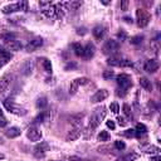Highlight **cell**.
I'll return each instance as SVG.
<instances>
[{
  "label": "cell",
  "instance_id": "1",
  "mask_svg": "<svg viewBox=\"0 0 161 161\" xmlns=\"http://www.w3.org/2000/svg\"><path fill=\"white\" fill-rule=\"evenodd\" d=\"M106 113H107V111H106V108H105L103 106H102V107L96 108V110L93 111L92 116H91L88 128H90V130H92V131H93L95 128H97V127L101 125V122L103 121V118L106 117Z\"/></svg>",
  "mask_w": 161,
  "mask_h": 161
},
{
  "label": "cell",
  "instance_id": "2",
  "mask_svg": "<svg viewBox=\"0 0 161 161\" xmlns=\"http://www.w3.org/2000/svg\"><path fill=\"white\" fill-rule=\"evenodd\" d=\"M3 105H4V107L7 108V111H9L10 113H13V115H17V116H24V115H27V110L25 108H23V107H20L19 105H17L15 102H13L12 100H5L4 102H3Z\"/></svg>",
  "mask_w": 161,
  "mask_h": 161
},
{
  "label": "cell",
  "instance_id": "3",
  "mask_svg": "<svg viewBox=\"0 0 161 161\" xmlns=\"http://www.w3.org/2000/svg\"><path fill=\"white\" fill-rule=\"evenodd\" d=\"M118 49H120L118 40H116V39H108L105 43V45L102 48V52H103V54H108V55L113 57V54H116Z\"/></svg>",
  "mask_w": 161,
  "mask_h": 161
},
{
  "label": "cell",
  "instance_id": "4",
  "mask_svg": "<svg viewBox=\"0 0 161 161\" xmlns=\"http://www.w3.org/2000/svg\"><path fill=\"white\" fill-rule=\"evenodd\" d=\"M116 82L118 85V87L121 90H125L127 91L130 87H132V79H131V75L127 74V73H121L116 77Z\"/></svg>",
  "mask_w": 161,
  "mask_h": 161
},
{
  "label": "cell",
  "instance_id": "5",
  "mask_svg": "<svg viewBox=\"0 0 161 161\" xmlns=\"http://www.w3.org/2000/svg\"><path fill=\"white\" fill-rule=\"evenodd\" d=\"M136 18H137V25L140 28H145L151 20L150 14L145 9H137L136 10Z\"/></svg>",
  "mask_w": 161,
  "mask_h": 161
},
{
  "label": "cell",
  "instance_id": "6",
  "mask_svg": "<svg viewBox=\"0 0 161 161\" xmlns=\"http://www.w3.org/2000/svg\"><path fill=\"white\" fill-rule=\"evenodd\" d=\"M107 64L111 67H132V62L128 59H123V58H118V57H110L107 59Z\"/></svg>",
  "mask_w": 161,
  "mask_h": 161
},
{
  "label": "cell",
  "instance_id": "7",
  "mask_svg": "<svg viewBox=\"0 0 161 161\" xmlns=\"http://www.w3.org/2000/svg\"><path fill=\"white\" fill-rule=\"evenodd\" d=\"M27 137H28L30 141H33V142H38V141L42 140V131H40L38 127L32 126V127H29L28 131H27Z\"/></svg>",
  "mask_w": 161,
  "mask_h": 161
},
{
  "label": "cell",
  "instance_id": "8",
  "mask_svg": "<svg viewBox=\"0 0 161 161\" xmlns=\"http://www.w3.org/2000/svg\"><path fill=\"white\" fill-rule=\"evenodd\" d=\"M13 58V54L7 50L4 47L0 45V68H3L5 64H8Z\"/></svg>",
  "mask_w": 161,
  "mask_h": 161
},
{
  "label": "cell",
  "instance_id": "9",
  "mask_svg": "<svg viewBox=\"0 0 161 161\" xmlns=\"http://www.w3.org/2000/svg\"><path fill=\"white\" fill-rule=\"evenodd\" d=\"M34 70V60L33 59H27L24 63L20 65V73L23 75H30Z\"/></svg>",
  "mask_w": 161,
  "mask_h": 161
},
{
  "label": "cell",
  "instance_id": "10",
  "mask_svg": "<svg viewBox=\"0 0 161 161\" xmlns=\"http://www.w3.org/2000/svg\"><path fill=\"white\" fill-rule=\"evenodd\" d=\"M47 151H49V145L45 141H40V143H38L34 147V155L37 157H43Z\"/></svg>",
  "mask_w": 161,
  "mask_h": 161
},
{
  "label": "cell",
  "instance_id": "11",
  "mask_svg": "<svg viewBox=\"0 0 161 161\" xmlns=\"http://www.w3.org/2000/svg\"><path fill=\"white\" fill-rule=\"evenodd\" d=\"M42 45H43V38L37 37V38H34L33 40H30V42L27 44L25 50H27V52H29V53H32V52H34L35 49L40 48Z\"/></svg>",
  "mask_w": 161,
  "mask_h": 161
},
{
  "label": "cell",
  "instance_id": "12",
  "mask_svg": "<svg viewBox=\"0 0 161 161\" xmlns=\"http://www.w3.org/2000/svg\"><path fill=\"white\" fill-rule=\"evenodd\" d=\"M108 91L107 90H98L92 97H91V102H93V103H97V102H102V101H105L107 97H108Z\"/></svg>",
  "mask_w": 161,
  "mask_h": 161
},
{
  "label": "cell",
  "instance_id": "13",
  "mask_svg": "<svg viewBox=\"0 0 161 161\" xmlns=\"http://www.w3.org/2000/svg\"><path fill=\"white\" fill-rule=\"evenodd\" d=\"M5 48H7V50H13V52H18V50H20L22 48H23V45H22V43H20V40H17V39H12V40H8V42H5Z\"/></svg>",
  "mask_w": 161,
  "mask_h": 161
},
{
  "label": "cell",
  "instance_id": "14",
  "mask_svg": "<svg viewBox=\"0 0 161 161\" xmlns=\"http://www.w3.org/2000/svg\"><path fill=\"white\" fill-rule=\"evenodd\" d=\"M10 79H12L10 74H4L2 78H0V95H3L8 90L9 85H10Z\"/></svg>",
  "mask_w": 161,
  "mask_h": 161
},
{
  "label": "cell",
  "instance_id": "15",
  "mask_svg": "<svg viewBox=\"0 0 161 161\" xmlns=\"http://www.w3.org/2000/svg\"><path fill=\"white\" fill-rule=\"evenodd\" d=\"M82 130H80L79 127H74L73 130H70L69 132H68V135L65 136V141H68V142H70V141H74V140H77V138H79L80 137V135H82Z\"/></svg>",
  "mask_w": 161,
  "mask_h": 161
},
{
  "label": "cell",
  "instance_id": "16",
  "mask_svg": "<svg viewBox=\"0 0 161 161\" xmlns=\"http://www.w3.org/2000/svg\"><path fill=\"white\" fill-rule=\"evenodd\" d=\"M143 69L146 72H148V73H155L156 70H158V63L156 60H153V59H150V60H147L145 63Z\"/></svg>",
  "mask_w": 161,
  "mask_h": 161
},
{
  "label": "cell",
  "instance_id": "17",
  "mask_svg": "<svg viewBox=\"0 0 161 161\" xmlns=\"http://www.w3.org/2000/svg\"><path fill=\"white\" fill-rule=\"evenodd\" d=\"M20 133H22L20 128H19V127H15V126H13V127L5 130V136L9 137V138H17V137L20 136Z\"/></svg>",
  "mask_w": 161,
  "mask_h": 161
},
{
  "label": "cell",
  "instance_id": "18",
  "mask_svg": "<svg viewBox=\"0 0 161 161\" xmlns=\"http://www.w3.org/2000/svg\"><path fill=\"white\" fill-rule=\"evenodd\" d=\"M105 33H106V30H105V27H102V25H96L92 30V34L97 40H101L105 37Z\"/></svg>",
  "mask_w": 161,
  "mask_h": 161
},
{
  "label": "cell",
  "instance_id": "19",
  "mask_svg": "<svg viewBox=\"0 0 161 161\" xmlns=\"http://www.w3.org/2000/svg\"><path fill=\"white\" fill-rule=\"evenodd\" d=\"M95 50H96L95 45H93L92 43H88V44L85 47V53H83L85 59H91V58L95 55Z\"/></svg>",
  "mask_w": 161,
  "mask_h": 161
},
{
  "label": "cell",
  "instance_id": "20",
  "mask_svg": "<svg viewBox=\"0 0 161 161\" xmlns=\"http://www.w3.org/2000/svg\"><path fill=\"white\" fill-rule=\"evenodd\" d=\"M19 10H20V9H19V4H18V3L5 5V7L2 9V12H3L4 14H12V13H15V12H19Z\"/></svg>",
  "mask_w": 161,
  "mask_h": 161
},
{
  "label": "cell",
  "instance_id": "21",
  "mask_svg": "<svg viewBox=\"0 0 161 161\" xmlns=\"http://www.w3.org/2000/svg\"><path fill=\"white\" fill-rule=\"evenodd\" d=\"M140 86L147 91V92H151L152 91V85H151V80H148L146 77H141L140 78Z\"/></svg>",
  "mask_w": 161,
  "mask_h": 161
},
{
  "label": "cell",
  "instance_id": "22",
  "mask_svg": "<svg viewBox=\"0 0 161 161\" xmlns=\"http://www.w3.org/2000/svg\"><path fill=\"white\" fill-rule=\"evenodd\" d=\"M72 48H73V52L77 57H83V53H85V47L80 45V43H73L72 44Z\"/></svg>",
  "mask_w": 161,
  "mask_h": 161
},
{
  "label": "cell",
  "instance_id": "23",
  "mask_svg": "<svg viewBox=\"0 0 161 161\" xmlns=\"http://www.w3.org/2000/svg\"><path fill=\"white\" fill-rule=\"evenodd\" d=\"M42 13L47 18H53V17H55V8H54V5H49L47 8H43L42 9Z\"/></svg>",
  "mask_w": 161,
  "mask_h": 161
},
{
  "label": "cell",
  "instance_id": "24",
  "mask_svg": "<svg viewBox=\"0 0 161 161\" xmlns=\"http://www.w3.org/2000/svg\"><path fill=\"white\" fill-rule=\"evenodd\" d=\"M140 147L143 150V152H147V153H158V151H160V148L155 145H146V146L140 145Z\"/></svg>",
  "mask_w": 161,
  "mask_h": 161
},
{
  "label": "cell",
  "instance_id": "25",
  "mask_svg": "<svg viewBox=\"0 0 161 161\" xmlns=\"http://www.w3.org/2000/svg\"><path fill=\"white\" fill-rule=\"evenodd\" d=\"M137 158H138V153H136V152H130V153H127V155L121 156L117 161H135V160H137Z\"/></svg>",
  "mask_w": 161,
  "mask_h": 161
},
{
  "label": "cell",
  "instance_id": "26",
  "mask_svg": "<svg viewBox=\"0 0 161 161\" xmlns=\"http://www.w3.org/2000/svg\"><path fill=\"white\" fill-rule=\"evenodd\" d=\"M135 132H136V136H143V135H146V132H147V127L143 125V123H137L136 125V128H135Z\"/></svg>",
  "mask_w": 161,
  "mask_h": 161
},
{
  "label": "cell",
  "instance_id": "27",
  "mask_svg": "<svg viewBox=\"0 0 161 161\" xmlns=\"http://www.w3.org/2000/svg\"><path fill=\"white\" fill-rule=\"evenodd\" d=\"M47 106H48V100H47L45 96H42V97H39V98L37 100V107H38V108L43 110V108H45Z\"/></svg>",
  "mask_w": 161,
  "mask_h": 161
},
{
  "label": "cell",
  "instance_id": "28",
  "mask_svg": "<svg viewBox=\"0 0 161 161\" xmlns=\"http://www.w3.org/2000/svg\"><path fill=\"white\" fill-rule=\"evenodd\" d=\"M42 64H43V68H44V70L47 72V73H52V63H50V60L48 59V58H42Z\"/></svg>",
  "mask_w": 161,
  "mask_h": 161
},
{
  "label": "cell",
  "instance_id": "29",
  "mask_svg": "<svg viewBox=\"0 0 161 161\" xmlns=\"http://www.w3.org/2000/svg\"><path fill=\"white\" fill-rule=\"evenodd\" d=\"M122 110H123V113H125V116H126L128 120H132V118H133V115H132L131 107H130L127 103H125V105L122 106Z\"/></svg>",
  "mask_w": 161,
  "mask_h": 161
},
{
  "label": "cell",
  "instance_id": "30",
  "mask_svg": "<svg viewBox=\"0 0 161 161\" xmlns=\"http://www.w3.org/2000/svg\"><path fill=\"white\" fill-rule=\"evenodd\" d=\"M97 140L101 141V142H106L110 140V133L107 131H101L98 135H97Z\"/></svg>",
  "mask_w": 161,
  "mask_h": 161
},
{
  "label": "cell",
  "instance_id": "31",
  "mask_svg": "<svg viewBox=\"0 0 161 161\" xmlns=\"http://www.w3.org/2000/svg\"><path fill=\"white\" fill-rule=\"evenodd\" d=\"M78 88H79V85H78V82H77V79L72 80V83H70V86H69V95H75L77 91H78Z\"/></svg>",
  "mask_w": 161,
  "mask_h": 161
},
{
  "label": "cell",
  "instance_id": "32",
  "mask_svg": "<svg viewBox=\"0 0 161 161\" xmlns=\"http://www.w3.org/2000/svg\"><path fill=\"white\" fill-rule=\"evenodd\" d=\"M142 40H143V35L138 34V35L132 37V38H131V40H130V43H131V44H133V45H138V44H141V43H142Z\"/></svg>",
  "mask_w": 161,
  "mask_h": 161
},
{
  "label": "cell",
  "instance_id": "33",
  "mask_svg": "<svg viewBox=\"0 0 161 161\" xmlns=\"http://www.w3.org/2000/svg\"><path fill=\"white\" fill-rule=\"evenodd\" d=\"M7 125H8V120L4 116V112L2 111V108H0V127H5Z\"/></svg>",
  "mask_w": 161,
  "mask_h": 161
},
{
  "label": "cell",
  "instance_id": "34",
  "mask_svg": "<svg viewBox=\"0 0 161 161\" xmlns=\"http://www.w3.org/2000/svg\"><path fill=\"white\" fill-rule=\"evenodd\" d=\"M117 38H118V40H121V42H125V40H127L128 35H127V33H126L125 30L121 29V30L117 33Z\"/></svg>",
  "mask_w": 161,
  "mask_h": 161
},
{
  "label": "cell",
  "instance_id": "35",
  "mask_svg": "<svg viewBox=\"0 0 161 161\" xmlns=\"http://www.w3.org/2000/svg\"><path fill=\"white\" fill-rule=\"evenodd\" d=\"M47 117V112H42L40 115H38L35 118H34V123H42Z\"/></svg>",
  "mask_w": 161,
  "mask_h": 161
},
{
  "label": "cell",
  "instance_id": "36",
  "mask_svg": "<svg viewBox=\"0 0 161 161\" xmlns=\"http://www.w3.org/2000/svg\"><path fill=\"white\" fill-rule=\"evenodd\" d=\"M15 37H17V34H14V33H7V34L0 35V38H2V39H4L5 42H8V40H12V39H15Z\"/></svg>",
  "mask_w": 161,
  "mask_h": 161
},
{
  "label": "cell",
  "instance_id": "37",
  "mask_svg": "<svg viewBox=\"0 0 161 161\" xmlns=\"http://www.w3.org/2000/svg\"><path fill=\"white\" fill-rule=\"evenodd\" d=\"M82 4H83V2H70V3H68V7L75 10V9H78L79 7H82Z\"/></svg>",
  "mask_w": 161,
  "mask_h": 161
},
{
  "label": "cell",
  "instance_id": "38",
  "mask_svg": "<svg viewBox=\"0 0 161 161\" xmlns=\"http://www.w3.org/2000/svg\"><path fill=\"white\" fill-rule=\"evenodd\" d=\"M122 135H123V136H126V137H135V136H136V132H135V130H133V128H128V130L123 131V132H122Z\"/></svg>",
  "mask_w": 161,
  "mask_h": 161
},
{
  "label": "cell",
  "instance_id": "39",
  "mask_svg": "<svg viewBox=\"0 0 161 161\" xmlns=\"http://www.w3.org/2000/svg\"><path fill=\"white\" fill-rule=\"evenodd\" d=\"M102 75H103L105 79H111V78L115 77V72H113V70H105Z\"/></svg>",
  "mask_w": 161,
  "mask_h": 161
},
{
  "label": "cell",
  "instance_id": "40",
  "mask_svg": "<svg viewBox=\"0 0 161 161\" xmlns=\"http://www.w3.org/2000/svg\"><path fill=\"white\" fill-rule=\"evenodd\" d=\"M110 110H111L112 113H116V115H117L118 111H120V106H118L116 102H115V103H111V105H110Z\"/></svg>",
  "mask_w": 161,
  "mask_h": 161
},
{
  "label": "cell",
  "instance_id": "41",
  "mask_svg": "<svg viewBox=\"0 0 161 161\" xmlns=\"http://www.w3.org/2000/svg\"><path fill=\"white\" fill-rule=\"evenodd\" d=\"M115 147H116L117 150H123V148L126 147V145H125V142H123V141L117 140V141H115Z\"/></svg>",
  "mask_w": 161,
  "mask_h": 161
},
{
  "label": "cell",
  "instance_id": "42",
  "mask_svg": "<svg viewBox=\"0 0 161 161\" xmlns=\"http://www.w3.org/2000/svg\"><path fill=\"white\" fill-rule=\"evenodd\" d=\"M77 82L79 86H83V85H87L90 82V79L86 78V77H82V78H77Z\"/></svg>",
  "mask_w": 161,
  "mask_h": 161
},
{
  "label": "cell",
  "instance_id": "43",
  "mask_svg": "<svg viewBox=\"0 0 161 161\" xmlns=\"http://www.w3.org/2000/svg\"><path fill=\"white\" fill-rule=\"evenodd\" d=\"M18 4H19V9L20 10H24V12L28 10V2H19Z\"/></svg>",
  "mask_w": 161,
  "mask_h": 161
},
{
  "label": "cell",
  "instance_id": "44",
  "mask_svg": "<svg viewBox=\"0 0 161 161\" xmlns=\"http://www.w3.org/2000/svg\"><path fill=\"white\" fill-rule=\"evenodd\" d=\"M128 5H130V2H127V0H123V2H121V10L126 12L128 9Z\"/></svg>",
  "mask_w": 161,
  "mask_h": 161
},
{
  "label": "cell",
  "instance_id": "45",
  "mask_svg": "<svg viewBox=\"0 0 161 161\" xmlns=\"http://www.w3.org/2000/svg\"><path fill=\"white\" fill-rule=\"evenodd\" d=\"M117 121H118V125L122 126V127H125V126L127 125V121H126L123 117H117Z\"/></svg>",
  "mask_w": 161,
  "mask_h": 161
},
{
  "label": "cell",
  "instance_id": "46",
  "mask_svg": "<svg viewBox=\"0 0 161 161\" xmlns=\"http://www.w3.org/2000/svg\"><path fill=\"white\" fill-rule=\"evenodd\" d=\"M68 160H69V161H88V160H85V158H80V157H78V156H69Z\"/></svg>",
  "mask_w": 161,
  "mask_h": 161
},
{
  "label": "cell",
  "instance_id": "47",
  "mask_svg": "<svg viewBox=\"0 0 161 161\" xmlns=\"http://www.w3.org/2000/svg\"><path fill=\"white\" fill-rule=\"evenodd\" d=\"M116 93H117V96H118V97H125V96H126V93H127V91H125V90H121V88H118Z\"/></svg>",
  "mask_w": 161,
  "mask_h": 161
},
{
  "label": "cell",
  "instance_id": "48",
  "mask_svg": "<svg viewBox=\"0 0 161 161\" xmlns=\"http://www.w3.org/2000/svg\"><path fill=\"white\" fill-rule=\"evenodd\" d=\"M86 33H87V30H86V28H83V27L77 29V34H79V35H85Z\"/></svg>",
  "mask_w": 161,
  "mask_h": 161
},
{
  "label": "cell",
  "instance_id": "49",
  "mask_svg": "<svg viewBox=\"0 0 161 161\" xmlns=\"http://www.w3.org/2000/svg\"><path fill=\"white\" fill-rule=\"evenodd\" d=\"M106 125H107V127H108V128H111V130H115V127H116V125H115V122H113V121H107V122H106Z\"/></svg>",
  "mask_w": 161,
  "mask_h": 161
},
{
  "label": "cell",
  "instance_id": "50",
  "mask_svg": "<svg viewBox=\"0 0 161 161\" xmlns=\"http://www.w3.org/2000/svg\"><path fill=\"white\" fill-rule=\"evenodd\" d=\"M49 5H52L50 2H40V3H39V7H42V8H47V7H49Z\"/></svg>",
  "mask_w": 161,
  "mask_h": 161
},
{
  "label": "cell",
  "instance_id": "51",
  "mask_svg": "<svg viewBox=\"0 0 161 161\" xmlns=\"http://www.w3.org/2000/svg\"><path fill=\"white\" fill-rule=\"evenodd\" d=\"M75 67H77V64H75V63H68V64L65 65V70L73 69V68H75Z\"/></svg>",
  "mask_w": 161,
  "mask_h": 161
},
{
  "label": "cell",
  "instance_id": "52",
  "mask_svg": "<svg viewBox=\"0 0 161 161\" xmlns=\"http://www.w3.org/2000/svg\"><path fill=\"white\" fill-rule=\"evenodd\" d=\"M123 20H125L126 23H128V24H131V23H132V19H131V18H128V17H125V18H123Z\"/></svg>",
  "mask_w": 161,
  "mask_h": 161
},
{
  "label": "cell",
  "instance_id": "53",
  "mask_svg": "<svg viewBox=\"0 0 161 161\" xmlns=\"http://www.w3.org/2000/svg\"><path fill=\"white\" fill-rule=\"evenodd\" d=\"M151 160H152V161H160V160H161V157L157 155V156H152V157H151Z\"/></svg>",
  "mask_w": 161,
  "mask_h": 161
},
{
  "label": "cell",
  "instance_id": "54",
  "mask_svg": "<svg viewBox=\"0 0 161 161\" xmlns=\"http://www.w3.org/2000/svg\"><path fill=\"white\" fill-rule=\"evenodd\" d=\"M4 157H5V156H4V155H3V153H0V160H3V158H4Z\"/></svg>",
  "mask_w": 161,
  "mask_h": 161
},
{
  "label": "cell",
  "instance_id": "55",
  "mask_svg": "<svg viewBox=\"0 0 161 161\" xmlns=\"http://www.w3.org/2000/svg\"><path fill=\"white\" fill-rule=\"evenodd\" d=\"M102 4H103V5H108L110 3H108V2H102Z\"/></svg>",
  "mask_w": 161,
  "mask_h": 161
},
{
  "label": "cell",
  "instance_id": "56",
  "mask_svg": "<svg viewBox=\"0 0 161 161\" xmlns=\"http://www.w3.org/2000/svg\"><path fill=\"white\" fill-rule=\"evenodd\" d=\"M2 143H3V138H2V137H0V145H2Z\"/></svg>",
  "mask_w": 161,
  "mask_h": 161
}]
</instances>
